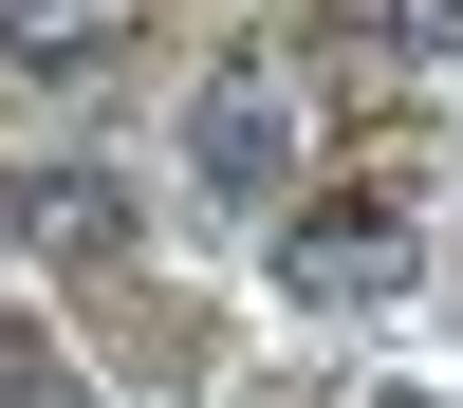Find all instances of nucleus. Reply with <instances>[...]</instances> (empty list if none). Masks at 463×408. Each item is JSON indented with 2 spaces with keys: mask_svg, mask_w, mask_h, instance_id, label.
Returning a JSON list of instances; mask_svg holds the SVG:
<instances>
[{
  "mask_svg": "<svg viewBox=\"0 0 463 408\" xmlns=\"http://www.w3.org/2000/svg\"><path fill=\"white\" fill-rule=\"evenodd\" d=\"M408 279H427V223H408V204H371V185L279 204V297H297V316H390Z\"/></svg>",
  "mask_w": 463,
  "mask_h": 408,
  "instance_id": "obj_1",
  "label": "nucleus"
},
{
  "mask_svg": "<svg viewBox=\"0 0 463 408\" xmlns=\"http://www.w3.org/2000/svg\"><path fill=\"white\" fill-rule=\"evenodd\" d=\"M185 167H204L222 204H279L297 185V74L279 56H222L204 93H185Z\"/></svg>",
  "mask_w": 463,
  "mask_h": 408,
  "instance_id": "obj_2",
  "label": "nucleus"
},
{
  "mask_svg": "<svg viewBox=\"0 0 463 408\" xmlns=\"http://www.w3.org/2000/svg\"><path fill=\"white\" fill-rule=\"evenodd\" d=\"M316 37L371 74H463V0H316Z\"/></svg>",
  "mask_w": 463,
  "mask_h": 408,
  "instance_id": "obj_3",
  "label": "nucleus"
},
{
  "mask_svg": "<svg viewBox=\"0 0 463 408\" xmlns=\"http://www.w3.org/2000/svg\"><path fill=\"white\" fill-rule=\"evenodd\" d=\"M19 242L37 260H111V242H130V185H111V167H19Z\"/></svg>",
  "mask_w": 463,
  "mask_h": 408,
  "instance_id": "obj_4",
  "label": "nucleus"
},
{
  "mask_svg": "<svg viewBox=\"0 0 463 408\" xmlns=\"http://www.w3.org/2000/svg\"><path fill=\"white\" fill-rule=\"evenodd\" d=\"M130 37V0H0V56L19 74H74V56H111Z\"/></svg>",
  "mask_w": 463,
  "mask_h": 408,
  "instance_id": "obj_5",
  "label": "nucleus"
},
{
  "mask_svg": "<svg viewBox=\"0 0 463 408\" xmlns=\"http://www.w3.org/2000/svg\"><path fill=\"white\" fill-rule=\"evenodd\" d=\"M0 408H93V390H74V353H56V334H19V316H0Z\"/></svg>",
  "mask_w": 463,
  "mask_h": 408,
  "instance_id": "obj_6",
  "label": "nucleus"
}]
</instances>
